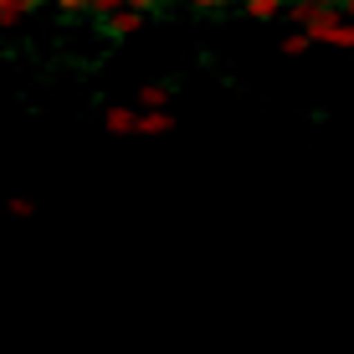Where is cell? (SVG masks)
Returning <instances> with one entry per match:
<instances>
[{"label":"cell","mask_w":354,"mask_h":354,"mask_svg":"<svg viewBox=\"0 0 354 354\" xmlns=\"http://www.w3.org/2000/svg\"><path fill=\"white\" fill-rule=\"evenodd\" d=\"M169 97H175V93H169L165 82H149V88L133 93V108H139V113H154V108H169Z\"/></svg>","instance_id":"obj_2"},{"label":"cell","mask_w":354,"mask_h":354,"mask_svg":"<svg viewBox=\"0 0 354 354\" xmlns=\"http://www.w3.org/2000/svg\"><path fill=\"white\" fill-rule=\"evenodd\" d=\"M185 6H190V10H201V16H205V10H226L231 0H185Z\"/></svg>","instance_id":"obj_9"},{"label":"cell","mask_w":354,"mask_h":354,"mask_svg":"<svg viewBox=\"0 0 354 354\" xmlns=\"http://www.w3.org/2000/svg\"><path fill=\"white\" fill-rule=\"evenodd\" d=\"M6 211H10V216H31V211H36V205L26 201V195H16V201H6Z\"/></svg>","instance_id":"obj_10"},{"label":"cell","mask_w":354,"mask_h":354,"mask_svg":"<svg viewBox=\"0 0 354 354\" xmlns=\"http://www.w3.org/2000/svg\"><path fill=\"white\" fill-rule=\"evenodd\" d=\"M36 6L41 0H0V26H21V16H31Z\"/></svg>","instance_id":"obj_6"},{"label":"cell","mask_w":354,"mask_h":354,"mask_svg":"<svg viewBox=\"0 0 354 354\" xmlns=\"http://www.w3.org/2000/svg\"><path fill=\"white\" fill-rule=\"evenodd\" d=\"M339 10H344V16H354V0H339Z\"/></svg>","instance_id":"obj_11"},{"label":"cell","mask_w":354,"mask_h":354,"mask_svg":"<svg viewBox=\"0 0 354 354\" xmlns=\"http://www.w3.org/2000/svg\"><path fill=\"white\" fill-rule=\"evenodd\" d=\"M308 46H313L308 36H303V31H292L288 41H283V52H288V57H303V52H308Z\"/></svg>","instance_id":"obj_8"},{"label":"cell","mask_w":354,"mask_h":354,"mask_svg":"<svg viewBox=\"0 0 354 354\" xmlns=\"http://www.w3.org/2000/svg\"><path fill=\"white\" fill-rule=\"evenodd\" d=\"M241 10L252 21H277V16H288V0H241Z\"/></svg>","instance_id":"obj_4"},{"label":"cell","mask_w":354,"mask_h":354,"mask_svg":"<svg viewBox=\"0 0 354 354\" xmlns=\"http://www.w3.org/2000/svg\"><path fill=\"white\" fill-rule=\"evenodd\" d=\"M133 124H139V108H108V113H103L108 133H133Z\"/></svg>","instance_id":"obj_5"},{"label":"cell","mask_w":354,"mask_h":354,"mask_svg":"<svg viewBox=\"0 0 354 354\" xmlns=\"http://www.w3.org/2000/svg\"><path fill=\"white\" fill-rule=\"evenodd\" d=\"M144 26V10H133V6H118L113 16H103V31L108 36H133Z\"/></svg>","instance_id":"obj_1"},{"label":"cell","mask_w":354,"mask_h":354,"mask_svg":"<svg viewBox=\"0 0 354 354\" xmlns=\"http://www.w3.org/2000/svg\"><path fill=\"white\" fill-rule=\"evenodd\" d=\"M175 129V113H169V108H154V113H139V124H133V133H169Z\"/></svg>","instance_id":"obj_3"},{"label":"cell","mask_w":354,"mask_h":354,"mask_svg":"<svg viewBox=\"0 0 354 354\" xmlns=\"http://www.w3.org/2000/svg\"><path fill=\"white\" fill-rule=\"evenodd\" d=\"M324 46H344V52H354V21H334L324 36H319Z\"/></svg>","instance_id":"obj_7"}]
</instances>
